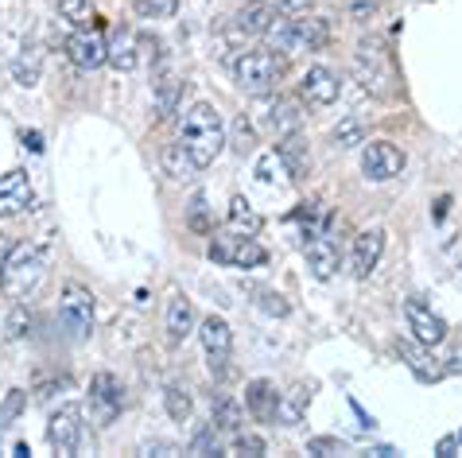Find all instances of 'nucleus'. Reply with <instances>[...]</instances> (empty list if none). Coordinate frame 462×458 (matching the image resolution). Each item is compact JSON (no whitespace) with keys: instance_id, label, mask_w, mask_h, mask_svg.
Listing matches in <instances>:
<instances>
[{"instance_id":"obj_37","label":"nucleus","mask_w":462,"mask_h":458,"mask_svg":"<svg viewBox=\"0 0 462 458\" xmlns=\"http://www.w3.org/2000/svg\"><path fill=\"white\" fill-rule=\"evenodd\" d=\"M187 225L195 234H214V222H210V206H207V195H195L187 206Z\"/></svg>"},{"instance_id":"obj_10","label":"nucleus","mask_w":462,"mask_h":458,"mask_svg":"<svg viewBox=\"0 0 462 458\" xmlns=\"http://www.w3.org/2000/svg\"><path fill=\"white\" fill-rule=\"evenodd\" d=\"M303 252H307V264H311V272L319 279H330L338 272V264H342V252H338V241H335V234H330V225L307 234Z\"/></svg>"},{"instance_id":"obj_20","label":"nucleus","mask_w":462,"mask_h":458,"mask_svg":"<svg viewBox=\"0 0 462 458\" xmlns=\"http://www.w3.org/2000/svg\"><path fill=\"white\" fill-rule=\"evenodd\" d=\"M311 392H315V385H307V380H300V385H291L288 392H280L276 424H280V427H295V424H303L307 408H311Z\"/></svg>"},{"instance_id":"obj_41","label":"nucleus","mask_w":462,"mask_h":458,"mask_svg":"<svg viewBox=\"0 0 462 458\" xmlns=\"http://www.w3.org/2000/svg\"><path fill=\"white\" fill-rule=\"evenodd\" d=\"M234 148L241 151V156H249V151L256 148V129L249 124V117L241 113V117L234 121Z\"/></svg>"},{"instance_id":"obj_35","label":"nucleus","mask_w":462,"mask_h":458,"mask_svg":"<svg viewBox=\"0 0 462 458\" xmlns=\"http://www.w3.org/2000/svg\"><path fill=\"white\" fill-rule=\"evenodd\" d=\"M229 454H241V458H261L268 447L261 435H253V431H234V439H229Z\"/></svg>"},{"instance_id":"obj_40","label":"nucleus","mask_w":462,"mask_h":458,"mask_svg":"<svg viewBox=\"0 0 462 458\" xmlns=\"http://www.w3.org/2000/svg\"><path fill=\"white\" fill-rule=\"evenodd\" d=\"M256 307L268 311L273 319H284V315H288V299L280 296V291H273V288H261V291H256Z\"/></svg>"},{"instance_id":"obj_34","label":"nucleus","mask_w":462,"mask_h":458,"mask_svg":"<svg viewBox=\"0 0 462 458\" xmlns=\"http://www.w3.org/2000/svg\"><path fill=\"white\" fill-rule=\"evenodd\" d=\"M12 74H16V82L23 86V90H32V86L40 82V55H35V47H23V55L16 59Z\"/></svg>"},{"instance_id":"obj_38","label":"nucleus","mask_w":462,"mask_h":458,"mask_svg":"<svg viewBox=\"0 0 462 458\" xmlns=\"http://www.w3.org/2000/svg\"><path fill=\"white\" fill-rule=\"evenodd\" d=\"M136 12L144 20H171L179 12V0H136Z\"/></svg>"},{"instance_id":"obj_31","label":"nucleus","mask_w":462,"mask_h":458,"mask_svg":"<svg viewBox=\"0 0 462 458\" xmlns=\"http://www.w3.org/2000/svg\"><path fill=\"white\" fill-rule=\"evenodd\" d=\"M163 408H168L171 419L187 424L190 412H195V400H190V392H187L183 385H168V392H163Z\"/></svg>"},{"instance_id":"obj_23","label":"nucleus","mask_w":462,"mask_h":458,"mask_svg":"<svg viewBox=\"0 0 462 458\" xmlns=\"http://www.w3.org/2000/svg\"><path fill=\"white\" fill-rule=\"evenodd\" d=\"M273 16H276L273 5H264V0H249V5H241L234 23H237L241 35H264V28L273 23Z\"/></svg>"},{"instance_id":"obj_18","label":"nucleus","mask_w":462,"mask_h":458,"mask_svg":"<svg viewBox=\"0 0 462 458\" xmlns=\"http://www.w3.org/2000/svg\"><path fill=\"white\" fill-rule=\"evenodd\" d=\"M327 43H330V23L323 16L291 20V50L295 55H315V50H327Z\"/></svg>"},{"instance_id":"obj_24","label":"nucleus","mask_w":462,"mask_h":458,"mask_svg":"<svg viewBox=\"0 0 462 458\" xmlns=\"http://www.w3.org/2000/svg\"><path fill=\"white\" fill-rule=\"evenodd\" d=\"M210 424L226 435L245 427V404H237L234 397H214V412H210Z\"/></svg>"},{"instance_id":"obj_6","label":"nucleus","mask_w":462,"mask_h":458,"mask_svg":"<svg viewBox=\"0 0 462 458\" xmlns=\"http://www.w3.org/2000/svg\"><path fill=\"white\" fill-rule=\"evenodd\" d=\"M94 315H97V307H94V291L82 288V284H67V288H62L59 319H62V326H67L74 338H86L89 330H94Z\"/></svg>"},{"instance_id":"obj_2","label":"nucleus","mask_w":462,"mask_h":458,"mask_svg":"<svg viewBox=\"0 0 462 458\" xmlns=\"http://www.w3.org/2000/svg\"><path fill=\"white\" fill-rule=\"evenodd\" d=\"M284 67L288 62L276 55L273 47H261V50H241L234 59V78L237 86L245 90L249 97H264L276 90V82L284 78Z\"/></svg>"},{"instance_id":"obj_3","label":"nucleus","mask_w":462,"mask_h":458,"mask_svg":"<svg viewBox=\"0 0 462 458\" xmlns=\"http://www.w3.org/2000/svg\"><path fill=\"white\" fill-rule=\"evenodd\" d=\"M43 276H47V252L35 245H16L5 264V272H0V288H5L12 299H28L32 291L43 284Z\"/></svg>"},{"instance_id":"obj_45","label":"nucleus","mask_w":462,"mask_h":458,"mask_svg":"<svg viewBox=\"0 0 462 458\" xmlns=\"http://www.w3.org/2000/svg\"><path fill=\"white\" fill-rule=\"evenodd\" d=\"M23 400H28V397H23L20 389H12V392H8V404H5V412H0V419H5V424H8V419H16V416L23 412Z\"/></svg>"},{"instance_id":"obj_13","label":"nucleus","mask_w":462,"mask_h":458,"mask_svg":"<svg viewBox=\"0 0 462 458\" xmlns=\"http://www.w3.org/2000/svg\"><path fill=\"white\" fill-rule=\"evenodd\" d=\"M404 319H408V330H412V338L423 342V346H439L447 338V323L435 315L423 299H404Z\"/></svg>"},{"instance_id":"obj_8","label":"nucleus","mask_w":462,"mask_h":458,"mask_svg":"<svg viewBox=\"0 0 462 458\" xmlns=\"http://www.w3.org/2000/svg\"><path fill=\"white\" fill-rule=\"evenodd\" d=\"M404 171V151L393 144V140H374L362 151V175L369 183H389Z\"/></svg>"},{"instance_id":"obj_39","label":"nucleus","mask_w":462,"mask_h":458,"mask_svg":"<svg viewBox=\"0 0 462 458\" xmlns=\"http://www.w3.org/2000/svg\"><path fill=\"white\" fill-rule=\"evenodd\" d=\"M350 443L346 439H335V435H315L307 439V454H319V458H335V454H346Z\"/></svg>"},{"instance_id":"obj_26","label":"nucleus","mask_w":462,"mask_h":458,"mask_svg":"<svg viewBox=\"0 0 462 458\" xmlns=\"http://www.w3.org/2000/svg\"><path fill=\"white\" fill-rule=\"evenodd\" d=\"M160 163H163V171H168L175 183H187V179H195V175H199L195 160L187 156V148L179 144V140H175V144H168V148L160 151Z\"/></svg>"},{"instance_id":"obj_50","label":"nucleus","mask_w":462,"mask_h":458,"mask_svg":"<svg viewBox=\"0 0 462 458\" xmlns=\"http://www.w3.org/2000/svg\"><path fill=\"white\" fill-rule=\"evenodd\" d=\"M23 144H28L32 151H43V136L40 133H28V136H23Z\"/></svg>"},{"instance_id":"obj_33","label":"nucleus","mask_w":462,"mask_h":458,"mask_svg":"<svg viewBox=\"0 0 462 458\" xmlns=\"http://www.w3.org/2000/svg\"><path fill=\"white\" fill-rule=\"evenodd\" d=\"M187 451L190 454H222L226 447H222V431H217L214 424H202L199 431H195V439L187 443Z\"/></svg>"},{"instance_id":"obj_15","label":"nucleus","mask_w":462,"mask_h":458,"mask_svg":"<svg viewBox=\"0 0 462 458\" xmlns=\"http://www.w3.org/2000/svg\"><path fill=\"white\" fill-rule=\"evenodd\" d=\"M89 404L97 408L101 424H113L117 412L125 408V385L113 373H94V380H89Z\"/></svg>"},{"instance_id":"obj_19","label":"nucleus","mask_w":462,"mask_h":458,"mask_svg":"<svg viewBox=\"0 0 462 458\" xmlns=\"http://www.w3.org/2000/svg\"><path fill=\"white\" fill-rule=\"evenodd\" d=\"M396 353H401V362L412 369V373L423 380V385H435V380H443V373H447V369L428 353V346H423V342H416V338H412V342L401 338V342H396Z\"/></svg>"},{"instance_id":"obj_16","label":"nucleus","mask_w":462,"mask_h":458,"mask_svg":"<svg viewBox=\"0 0 462 458\" xmlns=\"http://www.w3.org/2000/svg\"><path fill=\"white\" fill-rule=\"evenodd\" d=\"M276 156H280V163H284V171H288L291 183H300V179H307V175H311V144L303 140L300 129L280 136Z\"/></svg>"},{"instance_id":"obj_30","label":"nucleus","mask_w":462,"mask_h":458,"mask_svg":"<svg viewBox=\"0 0 462 458\" xmlns=\"http://www.w3.org/2000/svg\"><path fill=\"white\" fill-rule=\"evenodd\" d=\"M330 144H335V148H357V144H365V124L357 121V117L338 121L335 129H330Z\"/></svg>"},{"instance_id":"obj_17","label":"nucleus","mask_w":462,"mask_h":458,"mask_svg":"<svg viewBox=\"0 0 462 458\" xmlns=\"http://www.w3.org/2000/svg\"><path fill=\"white\" fill-rule=\"evenodd\" d=\"M32 206V183L23 168H12L8 175H0V218L23 214Z\"/></svg>"},{"instance_id":"obj_5","label":"nucleus","mask_w":462,"mask_h":458,"mask_svg":"<svg viewBox=\"0 0 462 458\" xmlns=\"http://www.w3.org/2000/svg\"><path fill=\"white\" fill-rule=\"evenodd\" d=\"M199 338H202V350H207V362H210V373L214 377H229V358H234V330H229L226 319L217 315H207L199 326Z\"/></svg>"},{"instance_id":"obj_1","label":"nucleus","mask_w":462,"mask_h":458,"mask_svg":"<svg viewBox=\"0 0 462 458\" xmlns=\"http://www.w3.org/2000/svg\"><path fill=\"white\" fill-rule=\"evenodd\" d=\"M179 144L187 148V156L195 160V168H210L226 148V124L217 117L210 101H195L183 117H179Z\"/></svg>"},{"instance_id":"obj_12","label":"nucleus","mask_w":462,"mask_h":458,"mask_svg":"<svg viewBox=\"0 0 462 458\" xmlns=\"http://www.w3.org/2000/svg\"><path fill=\"white\" fill-rule=\"evenodd\" d=\"M354 74H357V82L365 86L369 94H384L389 90V59H384V50L377 43H362L357 47V59H354Z\"/></svg>"},{"instance_id":"obj_49","label":"nucleus","mask_w":462,"mask_h":458,"mask_svg":"<svg viewBox=\"0 0 462 458\" xmlns=\"http://www.w3.org/2000/svg\"><path fill=\"white\" fill-rule=\"evenodd\" d=\"M447 206H451V198H447V195H443V198H439V202H435V206H431V218H435V222H443V214H447Z\"/></svg>"},{"instance_id":"obj_27","label":"nucleus","mask_w":462,"mask_h":458,"mask_svg":"<svg viewBox=\"0 0 462 458\" xmlns=\"http://www.w3.org/2000/svg\"><path fill=\"white\" fill-rule=\"evenodd\" d=\"M179 101H183V82L175 74H163L156 82V121H171L179 113Z\"/></svg>"},{"instance_id":"obj_42","label":"nucleus","mask_w":462,"mask_h":458,"mask_svg":"<svg viewBox=\"0 0 462 458\" xmlns=\"http://www.w3.org/2000/svg\"><path fill=\"white\" fill-rule=\"evenodd\" d=\"M32 330V307L28 303H16V307H12V315H8V338H23Z\"/></svg>"},{"instance_id":"obj_9","label":"nucleus","mask_w":462,"mask_h":458,"mask_svg":"<svg viewBox=\"0 0 462 458\" xmlns=\"http://www.w3.org/2000/svg\"><path fill=\"white\" fill-rule=\"evenodd\" d=\"M67 59H70L79 70H97V67H106V59H109V40L101 35V28H82V32H74L70 40H67Z\"/></svg>"},{"instance_id":"obj_11","label":"nucleus","mask_w":462,"mask_h":458,"mask_svg":"<svg viewBox=\"0 0 462 458\" xmlns=\"http://www.w3.org/2000/svg\"><path fill=\"white\" fill-rule=\"evenodd\" d=\"M342 94V78L330 67H307L303 78H300V97L307 105L323 109V105H335Z\"/></svg>"},{"instance_id":"obj_21","label":"nucleus","mask_w":462,"mask_h":458,"mask_svg":"<svg viewBox=\"0 0 462 458\" xmlns=\"http://www.w3.org/2000/svg\"><path fill=\"white\" fill-rule=\"evenodd\" d=\"M245 408L253 419H261V424H276V408H280V392L273 380H249L245 389Z\"/></svg>"},{"instance_id":"obj_47","label":"nucleus","mask_w":462,"mask_h":458,"mask_svg":"<svg viewBox=\"0 0 462 458\" xmlns=\"http://www.w3.org/2000/svg\"><path fill=\"white\" fill-rule=\"evenodd\" d=\"M12 249H16V241L0 234V272H5V264H8V257H12Z\"/></svg>"},{"instance_id":"obj_22","label":"nucleus","mask_w":462,"mask_h":458,"mask_svg":"<svg viewBox=\"0 0 462 458\" xmlns=\"http://www.w3.org/2000/svg\"><path fill=\"white\" fill-rule=\"evenodd\" d=\"M268 129H273L276 136H284V133H295L303 124V105L295 97H273L268 101V109H264V117H261Z\"/></svg>"},{"instance_id":"obj_14","label":"nucleus","mask_w":462,"mask_h":458,"mask_svg":"<svg viewBox=\"0 0 462 458\" xmlns=\"http://www.w3.org/2000/svg\"><path fill=\"white\" fill-rule=\"evenodd\" d=\"M384 257V229L374 225V229H362V234L354 237V249H350V269L357 279H369L374 269L381 264Z\"/></svg>"},{"instance_id":"obj_32","label":"nucleus","mask_w":462,"mask_h":458,"mask_svg":"<svg viewBox=\"0 0 462 458\" xmlns=\"http://www.w3.org/2000/svg\"><path fill=\"white\" fill-rule=\"evenodd\" d=\"M264 40L273 50H284V55H295L291 50V16H284V12H276L273 23L264 28Z\"/></svg>"},{"instance_id":"obj_36","label":"nucleus","mask_w":462,"mask_h":458,"mask_svg":"<svg viewBox=\"0 0 462 458\" xmlns=\"http://www.w3.org/2000/svg\"><path fill=\"white\" fill-rule=\"evenodd\" d=\"M109 67L113 70H121V74H128V70H136V43L133 40H117V43H109Z\"/></svg>"},{"instance_id":"obj_7","label":"nucleus","mask_w":462,"mask_h":458,"mask_svg":"<svg viewBox=\"0 0 462 458\" xmlns=\"http://www.w3.org/2000/svg\"><path fill=\"white\" fill-rule=\"evenodd\" d=\"M47 439H51V447H55V454H62V458L79 454V447H82V408L79 404H62V408L51 412Z\"/></svg>"},{"instance_id":"obj_46","label":"nucleus","mask_w":462,"mask_h":458,"mask_svg":"<svg viewBox=\"0 0 462 458\" xmlns=\"http://www.w3.org/2000/svg\"><path fill=\"white\" fill-rule=\"evenodd\" d=\"M140 454H179V447L175 443H144V447H140Z\"/></svg>"},{"instance_id":"obj_48","label":"nucleus","mask_w":462,"mask_h":458,"mask_svg":"<svg viewBox=\"0 0 462 458\" xmlns=\"http://www.w3.org/2000/svg\"><path fill=\"white\" fill-rule=\"evenodd\" d=\"M455 447H458V435H447V439H439V447H435V451H439V454H455Z\"/></svg>"},{"instance_id":"obj_43","label":"nucleus","mask_w":462,"mask_h":458,"mask_svg":"<svg viewBox=\"0 0 462 458\" xmlns=\"http://www.w3.org/2000/svg\"><path fill=\"white\" fill-rule=\"evenodd\" d=\"M381 8V0H346V12L354 20H374V12Z\"/></svg>"},{"instance_id":"obj_44","label":"nucleus","mask_w":462,"mask_h":458,"mask_svg":"<svg viewBox=\"0 0 462 458\" xmlns=\"http://www.w3.org/2000/svg\"><path fill=\"white\" fill-rule=\"evenodd\" d=\"M311 5H315V0H273V8L284 12V16H303Z\"/></svg>"},{"instance_id":"obj_29","label":"nucleus","mask_w":462,"mask_h":458,"mask_svg":"<svg viewBox=\"0 0 462 458\" xmlns=\"http://www.w3.org/2000/svg\"><path fill=\"white\" fill-rule=\"evenodd\" d=\"M59 8H62V20H70L74 28H97V8L89 5V0H59Z\"/></svg>"},{"instance_id":"obj_25","label":"nucleus","mask_w":462,"mask_h":458,"mask_svg":"<svg viewBox=\"0 0 462 458\" xmlns=\"http://www.w3.org/2000/svg\"><path fill=\"white\" fill-rule=\"evenodd\" d=\"M190 330H195V307H190L187 296H171V303H168V338L183 342Z\"/></svg>"},{"instance_id":"obj_28","label":"nucleus","mask_w":462,"mask_h":458,"mask_svg":"<svg viewBox=\"0 0 462 458\" xmlns=\"http://www.w3.org/2000/svg\"><path fill=\"white\" fill-rule=\"evenodd\" d=\"M229 229H237V234H253V237H256V229H261V214L249 206L245 195L229 198Z\"/></svg>"},{"instance_id":"obj_4","label":"nucleus","mask_w":462,"mask_h":458,"mask_svg":"<svg viewBox=\"0 0 462 458\" xmlns=\"http://www.w3.org/2000/svg\"><path fill=\"white\" fill-rule=\"evenodd\" d=\"M207 257L214 264H229V269H256V264L268 261V252L253 234H237L234 229V234H217L210 241Z\"/></svg>"}]
</instances>
